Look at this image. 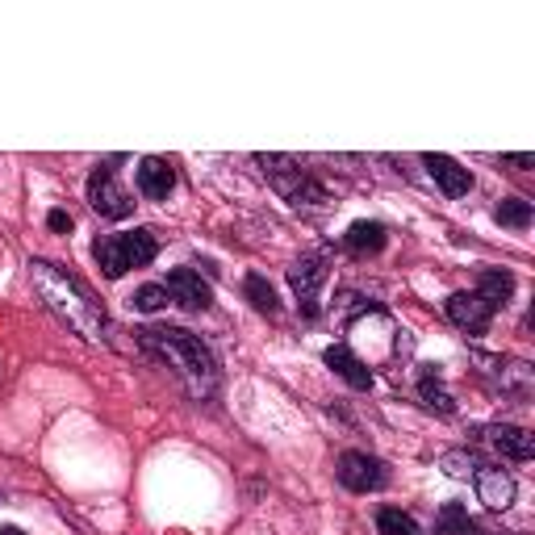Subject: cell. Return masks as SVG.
I'll return each mask as SVG.
<instances>
[{"label": "cell", "mask_w": 535, "mask_h": 535, "mask_svg": "<svg viewBox=\"0 0 535 535\" xmlns=\"http://www.w3.org/2000/svg\"><path fill=\"white\" fill-rule=\"evenodd\" d=\"M46 222H51V230H59V235H63V230H72V218H67L63 209H51V218H46Z\"/></svg>", "instance_id": "23"}, {"label": "cell", "mask_w": 535, "mask_h": 535, "mask_svg": "<svg viewBox=\"0 0 535 535\" xmlns=\"http://www.w3.org/2000/svg\"><path fill=\"white\" fill-rule=\"evenodd\" d=\"M130 301H134V310H143V314H155V310H164L172 297H168V289H164V285H143V289H138Z\"/></svg>", "instance_id": "22"}, {"label": "cell", "mask_w": 535, "mask_h": 535, "mask_svg": "<svg viewBox=\"0 0 535 535\" xmlns=\"http://www.w3.org/2000/svg\"><path fill=\"white\" fill-rule=\"evenodd\" d=\"M322 360H327L339 377L352 385V389H372V372L364 368V360L352 352V347H343V343H335V347H327V352H322Z\"/></svg>", "instance_id": "12"}, {"label": "cell", "mask_w": 535, "mask_h": 535, "mask_svg": "<svg viewBox=\"0 0 535 535\" xmlns=\"http://www.w3.org/2000/svg\"><path fill=\"white\" fill-rule=\"evenodd\" d=\"M490 444L506 456V460H531L535 444H531V435L523 427H494L490 431Z\"/></svg>", "instance_id": "14"}, {"label": "cell", "mask_w": 535, "mask_h": 535, "mask_svg": "<svg viewBox=\"0 0 535 535\" xmlns=\"http://www.w3.org/2000/svg\"><path fill=\"white\" fill-rule=\"evenodd\" d=\"M498 222L510 226V230H527V226H531V201H523V197H506V201L498 205Z\"/></svg>", "instance_id": "19"}, {"label": "cell", "mask_w": 535, "mask_h": 535, "mask_svg": "<svg viewBox=\"0 0 535 535\" xmlns=\"http://www.w3.org/2000/svg\"><path fill=\"white\" fill-rule=\"evenodd\" d=\"M155 235L151 230H126V235H105L97 239V247H92V255H97L101 272L109 276V281H118V276H126L130 268H143L155 260Z\"/></svg>", "instance_id": "3"}, {"label": "cell", "mask_w": 535, "mask_h": 535, "mask_svg": "<svg viewBox=\"0 0 535 535\" xmlns=\"http://www.w3.org/2000/svg\"><path fill=\"white\" fill-rule=\"evenodd\" d=\"M377 527H381V535H423L410 515H402V510H393V506H385L377 515Z\"/></svg>", "instance_id": "20"}, {"label": "cell", "mask_w": 535, "mask_h": 535, "mask_svg": "<svg viewBox=\"0 0 535 535\" xmlns=\"http://www.w3.org/2000/svg\"><path fill=\"white\" fill-rule=\"evenodd\" d=\"M418 398H423L431 410H439V414H452L456 410V402H452V393L444 389V385H439V377H435V372L427 368L423 372V381H418Z\"/></svg>", "instance_id": "17"}, {"label": "cell", "mask_w": 535, "mask_h": 535, "mask_svg": "<svg viewBox=\"0 0 535 535\" xmlns=\"http://www.w3.org/2000/svg\"><path fill=\"white\" fill-rule=\"evenodd\" d=\"M172 189H176V168L168 164V159L151 155V159H143V164H138V193H143V197L168 201Z\"/></svg>", "instance_id": "10"}, {"label": "cell", "mask_w": 535, "mask_h": 535, "mask_svg": "<svg viewBox=\"0 0 535 535\" xmlns=\"http://www.w3.org/2000/svg\"><path fill=\"white\" fill-rule=\"evenodd\" d=\"M423 164H427V172H431V180L444 189L448 197H464L473 189V176H469V168H460L452 155H423Z\"/></svg>", "instance_id": "11"}, {"label": "cell", "mask_w": 535, "mask_h": 535, "mask_svg": "<svg viewBox=\"0 0 535 535\" xmlns=\"http://www.w3.org/2000/svg\"><path fill=\"white\" fill-rule=\"evenodd\" d=\"M477 293L498 310V306H506V301H510V293H515V276H510V272H498V268H485L481 281H477Z\"/></svg>", "instance_id": "15"}, {"label": "cell", "mask_w": 535, "mask_h": 535, "mask_svg": "<svg viewBox=\"0 0 535 535\" xmlns=\"http://www.w3.org/2000/svg\"><path fill=\"white\" fill-rule=\"evenodd\" d=\"M448 318L456 322L460 331L485 335V331H490V322H494V306H490V301H485L477 289H473V293H452V297H448Z\"/></svg>", "instance_id": "7"}, {"label": "cell", "mask_w": 535, "mask_h": 535, "mask_svg": "<svg viewBox=\"0 0 535 535\" xmlns=\"http://www.w3.org/2000/svg\"><path fill=\"white\" fill-rule=\"evenodd\" d=\"M0 535H26V531H17V527H0Z\"/></svg>", "instance_id": "24"}, {"label": "cell", "mask_w": 535, "mask_h": 535, "mask_svg": "<svg viewBox=\"0 0 535 535\" xmlns=\"http://www.w3.org/2000/svg\"><path fill=\"white\" fill-rule=\"evenodd\" d=\"M327 281V268H322L318 260H301L289 268V285L301 301V310H306V318H318V285Z\"/></svg>", "instance_id": "9"}, {"label": "cell", "mask_w": 535, "mask_h": 535, "mask_svg": "<svg viewBox=\"0 0 535 535\" xmlns=\"http://www.w3.org/2000/svg\"><path fill=\"white\" fill-rule=\"evenodd\" d=\"M385 464L368 452H343L339 456V481L347 485L352 494H368V490H381L385 485Z\"/></svg>", "instance_id": "5"}, {"label": "cell", "mask_w": 535, "mask_h": 535, "mask_svg": "<svg viewBox=\"0 0 535 535\" xmlns=\"http://www.w3.org/2000/svg\"><path fill=\"white\" fill-rule=\"evenodd\" d=\"M477 498L490 510H506L515 502V477L502 473V469H481L477 473Z\"/></svg>", "instance_id": "13"}, {"label": "cell", "mask_w": 535, "mask_h": 535, "mask_svg": "<svg viewBox=\"0 0 535 535\" xmlns=\"http://www.w3.org/2000/svg\"><path fill=\"white\" fill-rule=\"evenodd\" d=\"M30 276H34V289L38 297L46 301V310H51L59 322H67L76 335L84 339H101L105 335V310H101V301L92 297L76 276H67L59 264L51 260H34L30 264Z\"/></svg>", "instance_id": "1"}, {"label": "cell", "mask_w": 535, "mask_h": 535, "mask_svg": "<svg viewBox=\"0 0 535 535\" xmlns=\"http://www.w3.org/2000/svg\"><path fill=\"white\" fill-rule=\"evenodd\" d=\"M243 289H247V297H251V306H255V310H264V314H276V310H281V301H276L272 285L264 281V276H260V272H251Z\"/></svg>", "instance_id": "18"}, {"label": "cell", "mask_w": 535, "mask_h": 535, "mask_svg": "<svg viewBox=\"0 0 535 535\" xmlns=\"http://www.w3.org/2000/svg\"><path fill=\"white\" fill-rule=\"evenodd\" d=\"M143 347H151L155 356H164L197 393H209L218 385V360L201 343V335L180 331V327H151V331H143Z\"/></svg>", "instance_id": "2"}, {"label": "cell", "mask_w": 535, "mask_h": 535, "mask_svg": "<svg viewBox=\"0 0 535 535\" xmlns=\"http://www.w3.org/2000/svg\"><path fill=\"white\" fill-rule=\"evenodd\" d=\"M88 201L101 218H130L134 214V197L118 184L113 168H97L88 176Z\"/></svg>", "instance_id": "4"}, {"label": "cell", "mask_w": 535, "mask_h": 535, "mask_svg": "<svg viewBox=\"0 0 535 535\" xmlns=\"http://www.w3.org/2000/svg\"><path fill=\"white\" fill-rule=\"evenodd\" d=\"M168 297L176 301V306H184V310H209V301H214V293H209V285L201 281V276L193 272V268H172L168 272Z\"/></svg>", "instance_id": "8"}, {"label": "cell", "mask_w": 535, "mask_h": 535, "mask_svg": "<svg viewBox=\"0 0 535 535\" xmlns=\"http://www.w3.org/2000/svg\"><path fill=\"white\" fill-rule=\"evenodd\" d=\"M469 531H473V523H469V515H464V506L448 502L444 515H439V535H469Z\"/></svg>", "instance_id": "21"}, {"label": "cell", "mask_w": 535, "mask_h": 535, "mask_svg": "<svg viewBox=\"0 0 535 535\" xmlns=\"http://www.w3.org/2000/svg\"><path fill=\"white\" fill-rule=\"evenodd\" d=\"M343 243L352 247L356 255H364V251H381V247H385V226H381V222H356V226L343 235Z\"/></svg>", "instance_id": "16"}, {"label": "cell", "mask_w": 535, "mask_h": 535, "mask_svg": "<svg viewBox=\"0 0 535 535\" xmlns=\"http://www.w3.org/2000/svg\"><path fill=\"white\" fill-rule=\"evenodd\" d=\"M260 164H264V172L272 168V180H276V189H281L293 205H301V201H322V189H318V184L306 176V172H301V168H293L289 164V159H268V155H260Z\"/></svg>", "instance_id": "6"}]
</instances>
